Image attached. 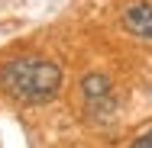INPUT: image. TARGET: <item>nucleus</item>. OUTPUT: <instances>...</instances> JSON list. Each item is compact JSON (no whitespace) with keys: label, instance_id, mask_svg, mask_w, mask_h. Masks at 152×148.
<instances>
[{"label":"nucleus","instance_id":"20e7f679","mask_svg":"<svg viewBox=\"0 0 152 148\" xmlns=\"http://www.w3.org/2000/svg\"><path fill=\"white\" fill-rule=\"evenodd\" d=\"M133 148H152V129L146 132V135H139V139L133 142Z\"/></svg>","mask_w":152,"mask_h":148},{"label":"nucleus","instance_id":"7ed1b4c3","mask_svg":"<svg viewBox=\"0 0 152 148\" xmlns=\"http://www.w3.org/2000/svg\"><path fill=\"white\" fill-rule=\"evenodd\" d=\"M81 97H84V103L88 106H104V103H110V81L104 77V74H97L91 71L84 81H81Z\"/></svg>","mask_w":152,"mask_h":148},{"label":"nucleus","instance_id":"f257e3e1","mask_svg":"<svg viewBox=\"0 0 152 148\" xmlns=\"http://www.w3.org/2000/svg\"><path fill=\"white\" fill-rule=\"evenodd\" d=\"M0 87L20 103H49L61 87V68L39 55H23L0 68Z\"/></svg>","mask_w":152,"mask_h":148},{"label":"nucleus","instance_id":"f03ea898","mask_svg":"<svg viewBox=\"0 0 152 148\" xmlns=\"http://www.w3.org/2000/svg\"><path fill=\"white\" fill-rule=\"evenodd\" d=\"M123 29L139 35V39H152V3H136L123 13Z\"/></svg>","mask_w":152,"mask_h":148}]
</instances>
